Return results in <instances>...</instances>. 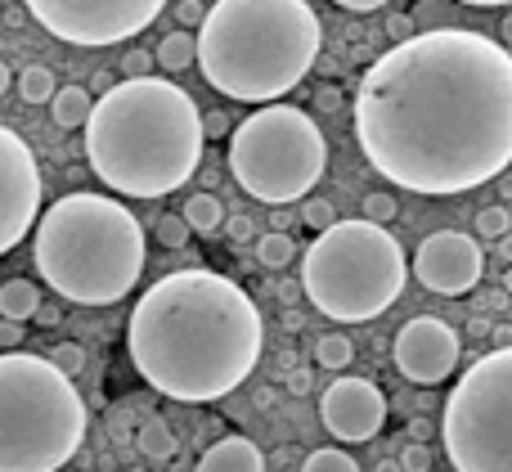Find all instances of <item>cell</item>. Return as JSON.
Instances as JSON below:
<instances>
[{
    "label": "cell",
    "instance_id": "74e56055",
    "mask_svg": "<svg viewBox=\"0 0 512 472\" xmlns=\"http://www.w3.org/2000/svg\"><path fill=\"white\" fill-rule=\"evenodd\" d=\"M203 135H230V117H225V113H207L203 117Z\"/></svg>",
    "mask_w": 512,
    "mask_h": 472
},
{
    "label": "cell",
    "instance_id": "4dcf8cb0",
    "mask_svg": "<svg viewBox=\"0 0 512 472\" xmlns=\"http://www.w3.org/2000/svg\"><path fill=\"white\" fill-rule=\"evenodd\" d=\"M396 464H400V472H432V450H427L423 441H409Z\"/></svg>",
    "mask_w": 512,
    "mask_h": 472
},
{
    "label": "cell",
    "instance_id": "8d00e7d4",
    "mask_svg": "<svg viewBox=\"0 0 512 472\" xmlns=\"http://www.w3.org/2000/svg\"><path fill=\"white\" fill-rule=\"evenodd\" d=\"M333 5H342V9H351V14H373V9H382V5H391V0H333Z\"/></svg>",
    "mask_w": 512,
    "mask_h": 472
},
{
    "label": "cell",
    "instance_id": "3957f363",
    "mask_svg": "<svg viewBox=\"0 0 512 472\" xmlns=\"http://www.w3.org/2000/svg\"><path fill=\"white\" fill-rule=\"evenodd\" d=\"M86 162L126 198H167L203 162V113L194 95L167 77L117 81L90 108Z\"/></svg>",
    "mask_w": 512,
    "mask_h": 472
},
{
    "label": "cell",
    "instance_id": "30bf717a",
    "mask_svg": "<svg viewBox=\"0 0 512 472\" xmlns=\"http://www.w3.org/2000/svg\"><path fill=\"white\" fill-rule=\"evenodd\" d=\"M167 0H27V14L68 45H122L140 36Z\"/></svg>",
    "mask_w": 512,
    "mask_h": 472
},
{
    "label": "cell",
    "instance_id": "d4e9b609",
    "mask_svg": "<svg viewBox=\"0 0 512 472\" xmlns=\"http://www.w3.org/2000/svg\"><path fill=\"white\" fill-rule=\"evenodd\" d=\"M301 472H360V464L346 450H310Z\"/></svg>",
    "mask_w": 512,
    "mask_h": 472
},
{
    "label": "cell",
    "instance_id": "52a82bcc",
    "mask_svg": "<svg viewBox=\"0 0 512 472\" xmlns=\"http://www.w3.org/2000/svg\"><path fill=\"white\" fill-rule=\"evenodd\" d=\"M405 279L409 261L396 234L369 225L364 216L337 221L301 257V288H306L310 306L337 324L378 320L405 293Z\"/></svg>",
    "mask_w": 512,
    "mask_h": 472
},
{
    "label": "cell",
    "instance_id": "603a6c76",
    "mask_svg": "<svg viewBox=\"0 0 512 472\" xmlns=\"http://www.w3.org/2000/svg\"><path fill=\"white\" fill-rule=\"evenodd\" d=\"M54 72L50 68H23V77H18V95L27 99V104H50L54 99Z\"/></svg>",
    "mask_w": 512,
    "mask_h": 472
},
{
    "label": "cell",
    "instance_id": "c3c4849f",
    "mask_svg": "<svg viewBox=\"0 0 512 472\" xmlns=\"http://www.w3.org/2000/svg\"><path fill=\"white\" fill-rule=\"evenodd\" d=\"M378 472H400V464L396 459H387V464H378Z\"/></svg>",
    "mask_w": 512,
    "mask_h": 472
},
{
    "label": "cell",
    "instance_id": "ee69618b",
    "mask_svg": "<svg viewBox=\"0 0 512 472\" xmlns=\"http://www.w3.org/2000/svg\"><path fill=\"white\" fill-rule=\"evenodd\" d=\"M427 437H432V423L418 419V423H414V441H427Z\"/></svg>",
    "mask_w": 512,
    "mask_h": 472
},
{
    "label": "cell",
    "instance_id": "ffe728a7",
    "mask_svg": "<svg viewBox=\"0 0 512 472\" xmlns=\"http://www.w3.org/2000/svg\"><path fill=\"white\" fill-rule=\"evenodd\" d=\"M135 446H140V455L149 459V464H167V459L176 455V432L162 419H149L140 428V437H135Z\"/></svg>",
    "mask_w": 512,
    "mask_h": 472
},
{
    "label": "cell",
    "instance_id": "60d3db41",
    "mask_svg": "<svg viewBox=\"0 0 512 472\" xmlns=\"http://www.w3.org/2000/svg\"><path fill=\"white\" fill-rule=\"evenodd\" d=\"M495 342H499V347H495V351H504V347H512V329H508V324H499V329H495Z\"/></svg>",
    "mask_w": 512,
    "mask_h": 472
},
{
    "label": "cell",
    "instance_id": "8fae6325",
    "mask_svg": "<svg viewBox=\"0 0 512 472\" xmlns=\"http://www.w3.org/2000/svg\"><path fill=\"white\" fill-rule=\"evenodd\" d=\"M36 216H41V167L32 158V144L0 126V257L23 243Z\"/></svg>",
    "mask_w": 512,
    "mask_h": 472
},
{
    "label": "cell",
    "instance_id": "bcb514c9",
    "mask_svg": "<svg viewBox=\"0 0 512 472\" xmlns=\"http://www.w3.org/2000/svg\"><path fill=\"white\" fill-rule=\"evenodd\" d=\"M459 5H512V0H459Z\"/></svg>",
    "mask_w": 512,
    "mask_h": 472
},
{
    "label": "cell",
    "instance_id": "f1b7e54d",
    "mask_svg": "<svg viewBox=\"0 0 512 472\" xmlns=\"http://www.w3.org/2000/svg\"><path fill=\"white\" fill-rule=\"evenodd\" d=\"M409 18H414V32H441V27H450V9L441 0H423Z\"/></svg>",
    "mask_w": 512,
    "mask_h": 472
},
{
    "label": "cell",
    "instance_id": "681fc988",
    "mask_svg": "<svg viewBox=\"0 0 512 472\" xmlns=\"http://www.w3.org/2000/svg\"><path fill=\"white\" fill-rule=\"evenodd\" d=\"M504 288H508V293H512V266L504 270Z\"/></svg>",
    "mask_w": 512,
    "mask_h": 472
},
{
    "label": "cell",
    "instance_id": "ba28073f",
    "mask_svg": "<svg viewBox=\"0 0 512 472\" xmlns=\"http://www.w3.org/2000/svg\"><path fill=\"white\" fill-rule=\"evenodd\" d=\"M328 167V140L297 104H265L230 135V176L256 203H297Z\"/></svg>",
    "mask_w": 512,
    "mask_h": 472
},
{
    "label": "cell",
    "instance_id": "44dd1931",
    "mask_svg": "<svg viewBox=\"0 0 512 472\" xmlns=\"http://www.w3.org/2000/svg\"><path fill=\"white\" fill-rule=\"evenodd\" d=\"M256 261H261L265 270H288L292 261H297V243H292L288 230H270L256 239Z\"/></svg>",
    "mask_w": 512,
    "mask_h": 472
},
{
    "label": "cell",
    "instance_id": "836d02e7",
    "mask_svg": "<svg viewBox=\"0 0 512 472\" xmlns=\"http://www.w3.org/2000/svg\"><path fill=\"white\" fill-rule=\"evenodd\" d=\"M387 32L396 36V45L409 41V36H418V32H414V18H409V14H391V18H387Z\"/></svg>",
    "mask_w": 512,
    "mask_h": 472
},
{
    "label": "cell",
    "instance_id": "8992f818",
    "mask_svg": "<svg viewBox=\"0 0 512 472\" xmlns=\"http://www.w3.org/2000/svg\"><path fill=\"white\" fill-rule=\"evenodd\" d=\"M86 441V401L45 356H0V472H59Z\"/></svg>",
    "mask_w": 512,
    "mask_h": 472
},
{
    "label": "cell",
    "instance_id": "d6986e66",
    "mask_svg": "<svg viewBox=\"0 0 512 472\" xmlns=\"http://www.w3.org/2000/svg\"><path fill=\"white\" fill-rule=\"evenodd\" d=\"M180 216H185L189 234H216L225 225V207L216 194H189L185 207H180Z\"/></svg>",
    "mask_w": 512,
    "mask_h": 472
},
{
    "label": "cell",
    "instance_id": "f546056e",
    "mask_svg": "<svg viewBox=\"0 0 512 472\" xmlns=\"http://www.w3.org/2000/svg\"><path fill=\"white\" fill-rule=\"evenodd\" d=\"M301 221H306L315 234H324V230H333L337 225V212H333L328 198H306V203H301Z\"/></svg>",
    "mask_w": 512,
    "mask_h": 472
},
{
    "label": "cell",
    "instance_id": "5bb4252c",
    "mask_svg": "<svg viewBox=\"0 0 512 472\" xmlns=\"http://www.w3.org/2000/svg\"><path fill=\"white\" fill-rule=\"evenodd\" d=\"M319 419L346 446L373 441L387 423V396L373 378H333V387L319 401Z\"/></svg>",
    "mask_w": 512,
    "mask_h": 472
},
{
    "label": "cell",
    "instance_id": "277c9868",
    "mask_svg": "<svg viewBox=\"0 0 512 472\" xmlns=\"http://www.w3.org/2000/svg\"><path fill=\"white\" fill-rule=\"evenodd\" d=\"M319 45L306 0H216L198 27V68L225 99L274 104L315 68Z\"/></svg>",
    "mask_w": 512,
    "mask_h": 472
},
{
    "label": "cell",
    "instance_id": "7a4b0ae2",
    "mask_svg": "<svg viewBox=\"0 0 512 472\" xmlns=\"http://www.w3.org/2000/svg\"><path fill=\"white\" fill-rule=\"evenodd\" d=\"M261 342L256 302L234 279L203 266L162 275L126 324V351L140 378L185 405L221 401L248 383Z\"/></svg>",
    "mask_w": 512,
    "mask_h": 472
},
{
    "label": "cell",
    "instance_id": "9a60e30c",
    "mask_svg": "<svg viewBox=\"0 0 512 472\" xmlns=\"http://www.w3.org/2000/svg\"><path fill=\"white\" fill-rule=\"evenodd\" d=\"M194 472H265V455L248 437H221L203 459H198Z\"/></svg>",
    "mask_w": 512,
    "mask_h": 472
},
{
    "label": "cell",
    "instance_id": "f6af8a7d",
    "mask_svg": "<svg viewBox=\"0 0 512 472\" xmlns=\"http://www.w3.org/2000/svg\"><path fill=\"white\" fill-rule=\"evenodd\" d=\"M499 32H504V41L512 45V9H508V14H504V27H499Z\"/></svg>",
    "mask_w": 512,
    "mask_h": 472
},
{
    "label": "cell",
    "instance_id": "f35d334b",
    "mask_svg": "<svg viewBox=\"0 0 512 472\" xmlns=\"http://www.w3.org/2000/svg\"><path fill=\"white\" fill-rule=\"evenodd\" d=\"M315 104L324 108V113H337V104H342V95H337L333 86H324V90H319V99H315Z\"/></svg>",
    "mask_w": 512,
    "mask_h": 472
},
{
    "label": "cell",
    "instance_id": "b9f144b4",
    "mask_svg": "<svg viewBox=\"0 0 512 472\" xmlns=\"http://www.w3.org/2000/svg\"><path fill=\"white\" fill-rule=\"evenodd\" d=\"M288 387H292V392H306V387H310V374H306V369H301V374H292Z\"/></svg>",
    "mask_w": 512,
    "mask_h": 472
},
{
    "label": "cell",
    "instance_id": "484cf974",
    "mask_svg": "<svg viewBox=\"0 0 512 472\" xmlns=\"http://www.w3.org/2000/svg\"><path fill=\"white\" fill-rule=\"evenodd\" d=\"M360 212H364V221L369 225H382L387 230V221H396V198L391 194H382V189H373V194H364V203H360Z\"/></svg>",
    "mask_w": 512,
    "mask_h": 472
},
{
    "label": "cell",
    "instance_id": "1f68e13d",
    "mask_svg": "<svg viewBox=\"0 0 512 472\" xmlns=\"http://www.w3.org/2000/svg\"><path fill=\"white\" fill-rule=\"evenodd\" d=\"M149 68H153V54H144V50H126V59H122L126 81H135V77H149Z\"/></svg>",
    "mask_w": 512,
    "mask_h": 472
},
{
    "label": "cell",
    "instance_id": "f907efd6",
    "mask_svg": "<svg viewBox=\"0 0 512 472\" xmlns=\"http://www.w3.org/2000/svg\"><path fill=\"white\" fill-rule=\"evenodd\" d=\"M131 472H140V468H131Z\"/></svg>",
    "mask_w": 512,
    "mask_h": 472
},
{
    "label": "cell",
    "instance_id": "ac0fdd59",
    "mask_svg": "<svg viewBox=\"0 0 512 472\" xmlns=\"http://www.w3.org/2000/svg\"><path fill=\"white\" fill-rule=\"evenodd\" d=\"M153 63H158L162 72H185L198 63V36L189 32H167L158 41V54H153Z\"/></svg>",
    "mask_w": 512,
    "mask_h": 472
},
{
    "label": "cell",
    "instance_id": "9c48e42d",
    "mask_svg": "<svg viewBox=\"0 0 512 472\" xmlns=\"http://www.w3.org/2000/svg\"><path fill=\"white\" fill-rule=\"evenodd\" d=\"M441 441L454 472H512V347L481 356L454 383Z\"/></svg>",
    "mask_w": 512,
    "mask_h": 472
},
{
    "label": "cell",
    "instance_id": "4fadbf2b",
    "mask_svg": "<svg viewBox=\"0 0 512 472\" xmlns=\"http://www.w3.org/2000/svg\"><path fill=\"white\" fill-rule=\"evenodd\" d=\"M391 356H396V369L409 378V383L436 387L459 369L463 338L445 320H436V315H418V320H409L405 329L396 333Z\"/></svg>",
    "mask_w": 512,
    "mask_h": 472
},
{
    "label": "cell",
    "instance_id": "4316f807",
    "mask_svg": "<svg viewBox=\"0 0 512 472\" xmlns=\"http://www.w3.org/2000/svg\"><path fill=\"white\" fill-rule=\"evenodd\" d=\"M45 360H50V365L59 369L63 378H77L81 369H86V351H81L77 342H59V347H54V351H50V356H45Z\"/></svg>",
    "mask_w": 512,
    "mask_h": 472
},
{
    "label": "cell",
    "instance_id": "2e32d148",
    "mask_svg": "<svg viewBox=\"0 0 512 472\" xmlns=\"http://www.w3.org/2000/svg\"><path fill=\"white\" fill-rule=\"evenodd\" d=\"M36 311H41V288L32 279H5L0 284V320L27 324Z\"/></svg>",
    "mask_w": 512,
    "mask_h": 472
},
{
    "label": "cell",
    "instance_id": "5b68a950",
    "mask_svg": "<svg viewBox=\"0 0 512 472\" xmlns=\"http://www.w3.org/2000/svg\"><path fill=\"white\" fill-rule=\"evenodd\" d=\"M36 275L77 306H113L144 275V225L117 198L63 194L36 225Z\"/></svg>",
    "mask_w": 512,
    "mask_h": 472
},
{
    "label": "cell",
    "instance_id": "7402d4cb",
    "mask_svg": "<svg viewBox=\"0 0 512 472\" xmlns=\"http://www.w3.org/2000/svg\"><path fill=\"white\" fill-rule=\"evenodd\" d=\"M315 360L337 374V369H346L355 360V342L346 338V333H324V338L315 342Z\"/></svg>",
    "mask_w": 512,
    "mask_h": 472
},
{
    "label": "cell",
    "instance_id": "ab89813d",
    "mask_svg": "<svg viewBox=\"0 0 512 472\" xmlns=\"http://www.w3.org/2000/svg\"><path fill=\"white\" fill-rule=\"evenodd\" d=\"M36 324H59V311H54V306H45V302H41V311H36Z\"/></svg>",
    "mask_w": 512,
    "mask_h": 472
},
{
    "label": "cell",
    "instance_id": "7c38bea8",
    "mask_svg": "<svg viewBox=\"0 0 512 472\" xmlns=\"http://www.w3.org/2000/svg\"><path fill=\"white\" fill-rule=\"evenodd\" d=\"M414 275L427 293L463 297L481 284V275H486V252H481V243L463 230H436L418 243Z\"/></svg>",
    "mask_w": 512,
    "mask_h": 472
},
{
    "label": "cell",
    "instance_id": "d590c367",
    "mask_svg": "<svg viewBox=\"0 0 512 472\" xmlns=\"http://www.w3.org/2000/svg\"><path fill=\"white\" fill-rule=\"evenodd\" d=\"M18 342H23V324L0 320V347H5V351H18Z\"/></svg>",
    "mask_w": 512,
    "mask_h": 472
},
{
    "label": "cell",
    "instance_id": "83f0119b",
    "mask_svg": "<svg viewBox=\"0 0 512 472\" xmlns=\"http://www.w3.org/2000/svg\"><path fill=\"white\" fill-rule=\"evenodd\" d=\"M153 234H158V243H162V248H185V243H189V225H185V216H180V212L158 216V225H153Z\"/></svg>",
    "mask_w": 512,
    "mask_h": 472
},
{
    "label": "cell",
    "instance_id": "7bdbcfd3",
    "mask_svg": "<svg viewBox=\"0 0 512 472\" xmlns=\"http://www.w3.org/2000/svg\"><path fill=\"white\" fill-rule=\"evenodd\" d=\"M499 261L512 266V234H508V239H499Z\"/></svg>",
    "mask_w": 512,
    "mask_h": 472
},
{
    "label": "cell",
    "instance_id": "cb8c5ba5",
    "mask_svg": "<svg viewBox=\"0 0 512 472\" xmlns=\"http://www.w3.org/2000/svg\"><path fill=\"white\" fill-rule=\"evenodd\" d=\"M508 230H512V212L504 203H490V207H481L477 212V234L481 239H508Z\"/></svg>",
    "mask_w": 512,
    "mask_h": 472
},
{
    "label": "cell",
    "instance_id": "7dc6e473",
    "mask_svg": "<svg viewBox=\"0 0 512 472\" xmlns=\"http://www.w3.org/2000/svg\"><path fill=\"white\" fill-rule=\"evenodd\" d=\"M5 90H9V68L0 63V95H5Z\"/></svg>",
    "mask_w": 512,
    "mask_h": 472
},
{
    "label": "cell",
    "instance_id": "d6a6232c",
    "mask_svg": "<svg viewBox=\"0 0 512 472\" xmlns=\"http://www.w3.org/2000/svg\"><path fill=\"white\" fill-rule=\"evenodd\" d=\"M176 18H180V27H203L207 5H203V0H180V5H176Z\"/></svg>",
    "mask_w": 512,
    "mask_h": 472
},
{
    "label": "cell",
    "instance_id": "e0dca14e",
    "mask_svg": "<svg viewBox=\"0 0 512 472\" xmlns=\"http://www.w3.org/2000/svg\"><path fill=\"white\" fill-rule=\"evenodd\" d=\"M90 108H95V99H90L86 86H59L54 90V99H50V117H54V126H63V131L86 126Z\"/></svg>",
    "mask_w": 512,
    "mask_h": 472
},
{
    "label": "cell",
    "instance_id": "e575fe53",
    "mask_svg": "<svg viewBox=\"0 0 512 472\" xmlns=\"http://www.w3.org/2000/svg\"><path fill=\"white\" fill-rule=\"evenodd\" d=\"M225 225H230V239H239V243H248L252 239V234H256V225H252V216H230V221H225Z\"/></svg>",
    "mask_w": 512,
    "mask_h": 472
},
{
    "label": "cell",
    "instance_id": "6da1fadb",
    "mask_svg": "<svg viewBox=\"0 0 512 472\" xmlns=\"http://www.w3.org/2000/svg\"><path fill=\"white\" fill-rule=\"evenodd\" d=\"M355 140L378 176L445 198L512 162V54L468 27L418 32L355 86Z\"/></svg>",
    "mask_w": 512,
    "mask_h": 472
}]
</instances>
